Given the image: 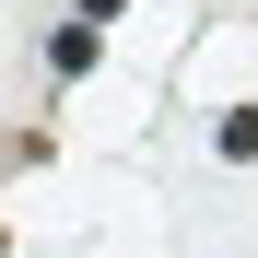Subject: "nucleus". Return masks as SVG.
I'll return each mask as SVG.
<instances>
[{
	"label": "nucleus",
	"mask_w": 258,
	"mask_h": 258,
	"mask_svg": "<svg viewBox=\"0 0 258 258\" xmlns=\"http://www.w3.org/2000/svg\"><path fill=\"white\" fill-rule=\"evenodd\" d=\"M47 71H94V24H59L47 35Z\"/></svg>",
	"instance_id": "1"
},
{
	"label": "nucleus",
	"mask_w": 258,
	"mask_h": 258,
	"mask_svg": "<svg viewBox=\"0 0 258 258\" xmlns=\"http://www.w3.org/2000/svg\"><path fill=\"white\" fill-rule=\"evenodd\" d=\"M71 12H82V24H106V12H129V0H71Z\"/></svg>",
	"instance_id": "2"
}]
</instances>
